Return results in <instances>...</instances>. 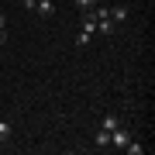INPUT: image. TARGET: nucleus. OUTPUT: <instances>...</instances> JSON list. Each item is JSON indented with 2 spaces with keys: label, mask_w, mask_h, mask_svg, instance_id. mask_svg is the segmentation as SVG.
<instances>
[{
  "label": "nucleus",
  "mask_w": 155,
  "mask_h": 155,
  "mask_svg": "<svg viewBox=\"0 0 155 155\" xmlns=\"http://www.w3.org/2000/svg\"><path fill=\"white\" fill-rule=\"evenodd\" d=\"M35 14L52 17V14H55V4H52V0H35Z\"/></svg>",
  "instance_id": "obj_3"
},
{
  "label": "nucleus",
  "mask_w": 155,
  "mask_h": 155,
  "mask_svg": "<svg viewBox=\"0 0 155 155\" xmlns=\"http://www.w3.org/2000/svg\"><path fill=\"white\" fill-rule=\"evenodd\" d=\"M124 152H127V155H145V145H141L138 138H131V141L124 145Z\"/></svg>",
  "instance_id": "obj_4"
},
{
  "label": "nucleus",
  "mask_w": 155,
  "mask_h": 155,
  "mask_svg": "<svg viewBox=\"0 0 155 155\" xmlns=\"http://www.w3.org/2000/svg\"><path fill=\"white\" fill-rule=\"evenodd\" d=\"M7 134H11V121H0V141H4Z\"/></svg>",
  "instance_id": "obj_8"
},
{
  "label": "nucleus",
  "mask_w": 155,
  "mask_h": 155,
  "mask_svg": "<svg viewBox=\"0 0 155 155\" xmlns=\"http://www.w3.org/2000/svg\"><path fill=\"white\" fill-rule=\"evenodd\" d=\"M4 41H7V28H0V48H4Z\"/></svg>",
  "instance_id": "obj_10"
},
{
  "label": "nucleus",
  "mask_w": 155,
  "mask_h": 155,
  "mask_svg": "<svg viewBox=\"0 0 155 155\" xmlns=\"http://www.w3.org/2000/svg\"><path fill=\"white\" fill-rule=\"evenodd\" d=\"M79 4V11H90V7H97V0H76Z\"/></svg>",
  "instance_id": "obj_9"
},
{
  "label": "nucleus",
  "mask_w": 155,
  "mask_h": 155,
  "mask_svg": "<svg viewBox=\"0 0 155 155\" xmlns=\"http://www.w3.org/2000/svg\"><path fill=\"white\" fill-rule=\"evenodd\" d=\"M100 127H104V131H114V127H117V114H104Z\"/></svg>",
  "instance_id": "obj_6"
},
{
  "label": "nucleus",
  "mask_w": 155,
  "mask_h": 155,
  "mask_svg": "<svg viewBox=\"0 0 155 155\" xmlns=\"http://www.w3.org/2000/svg\"><path fill=\"white\" fill-rule=\"evenodd\" d=\"M93 35H97V17H93V14L86 11V17H83V31L76 35V45H79V48H83V45H86L90 38H93Z\"/></svg>",
  "instance_id": "obj_1"
},
{
  "label": "nucleus",
  "mask_w": 155,
  "mask_h": 155,
  "mask_svg": "<svg viewBox=\"0 0 155 155\" xmlns=\"http://www.w3.org/2000/svg\"><path fill=\"white\" fill-rule=\"evenodd\" d=\"M97 148H110V131H104V127L97 131Z\"/></svg>",
  "instance_id": "obj_5"
},
{
  "label": "nucleus",
  "mask_w": 155,
  "mask_h": 155,
  "mask_svg": "<svg viewBox=\"0 0 155 155\" xmlns=\"http://www.w3.org/2000/svg\"><path fill=\"white\" fill-rule=\"evenodd\" d=\"M0 28H7V14L4 11H0Z\"/></svg>",
  "instance_id": "obj_11"
},
{
  "label": "nucleus",
  "mask_w": 155,
  "mask_h": 155,
  "mask_svg": "<svg viewBox=\"0 0 155 155\" xmlns=\"http://www.w3.org/2000/svg\"><path fill=\"white\" fill-rule=\"evenodd\" d=\"M131 138H134V134L127 131V127H121V124H117L114 131H110V145H114V148H124V145L131 141Z\"/></svg>",
  "instance_id": "obj_2"
},
{
  "label": "nucleus",
  "mask_w": 155,
  "mask_h": 155,
  "mask_svg": "<svg viewBox=\"0 0 155 155\" xmlns=\"http://www.w3.org/2000/svg\"><path fill=\"white\" fill-rule=\"evenodd\" d=\"M110 21H117V24L127 21V7H114V11H110Z\"/></svg>",
  "instance_id": "obj_7"
}]
</instances>
